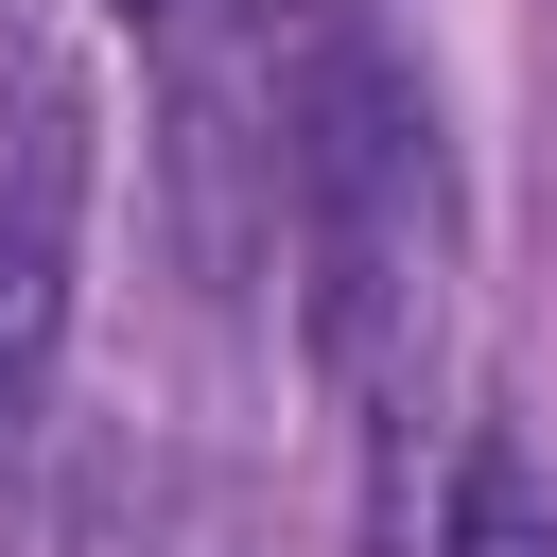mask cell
<instances>
[{
  "label": "cell",
  "mask_w": 557,
  "mask_h": 557,
  "mask_svg": "<svg viewBox=\"0 0 557 557\" xmlns=\"http://www.w3.org/2000/svg\"><path fill=\"white\" fill-rule=\"evenodd\" d=\"M104 17H122V35H157V17H174V0H104Z\"/></svg>",
  "instance_id": "3"
},
{
  "label": "cell",
  "mask_w": 557,
  "mask_h": 557,
  "mask_svg": "<svg viewBox=\"0 0 557 557\" xmlns=\"http://www.w3.org/2000/svg\"><path fill=\"white\" fill-rule=\"evenodd\" d=\"M435 557H557V487L522 470V435H470V453H453Z\"/></svg>",
  "instance_id": "2"
},
{
  "label": "cell",
  "mask_w": 557,
  "mask_h": 557,
  "mask_svg": "<svg viewBox=\"0 0 557 557\" xmlns=\"http://www.w3.org/2000/svg\"><path fill=\"white\" fill-rule=\"evenodd\" d=\"M244 70H261V139H278V209L313 261V331L366 366L400 278H418V209H435V122L383 52L366 0H244Z\"/></svg>",
  "instance_id": "1"
}]
</instances>
